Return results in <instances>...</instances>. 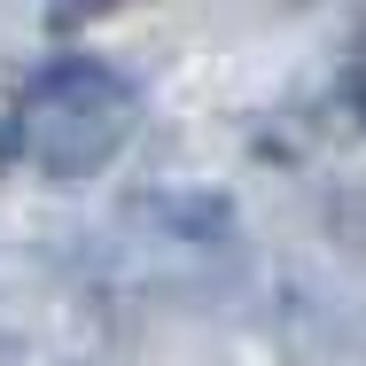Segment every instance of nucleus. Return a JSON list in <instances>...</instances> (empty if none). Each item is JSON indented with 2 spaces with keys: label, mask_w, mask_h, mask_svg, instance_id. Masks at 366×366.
I'll return each instance as SVG.
<instances>
[{
  "label": "nucleus",
  "mask_w": 366,
  "mask_h": 366,
  "mask_svg": "<svg viewBox=\"0 0 366 366\" xmlns=\"http://www.w3.org/2000/svg\"><path fill=\"white\" fill-rule=\"evenodd\" d=\"M133 125H141V94L109 63L71 55V63H47L24 86L8 141H16V156H31L47 179H86V172H102L117 148L133 141Z\"/></svg>",
  "instance_id": "f257e3e1"
},
{
  "label": "nucleus",
  "mask_w": 366,
  "mask_h": 366,
  "mask_svg": "<svg viewBox=\"0 0 366 366\" xmlns=\"http://www.w3.org/2000/svg\"><path fill=\"white\" fill-rule=\"evenodd\" d=\"M109 8H125V0H55V16H47V31H86V24H102Z\"/></svg>",
  "instance_id": "f03ea898"
}]
</instances>
